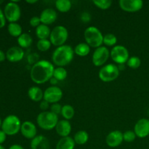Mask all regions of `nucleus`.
<instances>
[{"label":"nucleus","mask_w":149,"mask_h":149,"mask_svg":"<svg viewBox=\"0 0 149 149\" xmlns=\"http://www.w3.org/2000/svg\"><path fill=\"white\" fill-rule=\"evenodd\" d=\"M9 149H24L23 148V146H21L19 144H14V145L11 146Z\"/></svg>","instance_id":"obj_42"},{"label":"nucleus","mask_w":149,"mask_h":149,"mask_svg":"<svg viewBox=\"0 0 149 149\" xmlns=\"http://www.w3.org/2000/svg\"><path fill=\"white\" fill-rule=\"evenodd\" d=\"M39 17L42 24L48 26L53 23L57 20L58 14L57 12L52 8H47L42 12Z\"/></svg>","instance_id":"obj_17"},{"label":"nucleus","mask_w":149,"mask_h":149,"mask_svg":"<svg viewBox=\"0 0 149 149\" xmlns=\"http://www.w3.org/2000/svg\"><path fill=\"white\" fill-rule=\"evenodd\" d=\"M51 33L50 29L48 26L44 24H40L36 29V35L39 39H47Z\"/></svg>","instance_id":"obj_22"},{"label":"nucleus","mask_w":149,"mask_h":149,"mask_svg":"<svg viewBox=\"0 0 149 149\" xmlns=\"http://www.w3.org/2000/svg\"><path fill=\"white\" fill-rule=\"evenodd\" d=\"M33 39L30 34L27 33H23L17 38V43L21 48H28L31 45Z\"/></svg>","instance_id":"obj_23"},{"label":"nucleus","mask_w":149,"mask_h":149,"mask_svg":"<svg viewBox=\"0 0 149 149\" xmlns=\"http://www.w3.org/2000/svg\"><path fill=\"white\" fill-rule=\"evenodd\" d=\"M28 95L29 98L35 102H39L43 99L44 93L42 90L36 86H33L30 87L28 91Z\"/></svg>","instance_id":"obj_20"},{"label":"nucleus","mask_w":149,"mask_h":149,"mask_svg":"<svg viewBox=\"0 0 149 149\" xmlns=\"http://www.w3.org/2000/svg\"><path fill=\"white\" fill-rule=\"evenodd\" d=\"M6 138H7V135L5 132L3 130H0V145H1L5 141Z\"/></svg>","instance_id":"obj_40"},{"label":"nucleus","mask_w":149,"mask_h":149,"mask_svg":"<svg viewBox=\"0 0 149 149\" xmlns=\"http://www.w3.org/2000/svg\"><path fill=\"white\" fill-rule=\"evenodd\" d=\"M110 52L106 47L101 46L95 50L93 55V63L95 66H101L108 61Z\"/></svg>","instance_id":"obj_11"},{"label":"nucleus","mask_w":149,"mask_h":149,"mask_svg":"<svg viewBox=\"0 0 149 149\" xmlns=\"http://www.w3.org/2000/svg\"><path fill=\"white\" fill-rule=\"evenodd\" d=\"M31 149H50V143L46 137L38 135L31 140Z\"/></svg>","instance_id":"obj_18"},{"label":"nucleus","mask_w":149,"mask_h":149,"mask_svg":"<svg viewBox=\"0 0 149 149\" xmlns=\"http://www.w3.org/2000/svg\"><path fill=\"white\" fill-rule=\"evenodd\" d=\"M39 108H40L42 111H46L47 109L49 108V103H47V102L45 101V100H43V101L41 102L40 105H39Z\"/></svg>","instance_id":"obj_39"},{"label":"nucleus","mask_w":149,"mask_h":149,"mask_svg":"<svg viewBox=\"0 0 149 149\" xmlns=\"http://www.w3.org/2000/svg\"><path fill=\"white\" fill-rule=\"evenodd\" d=\"M40 23V17H38V16H33V17H32L30 20V25L32 27L37 28L38 26L41 24Z\"/></svg>","instance_id":"obj_36"},{"label":"nucleus","mask_w":149,"mask_h":149,"mask_svg":"<svg viewBox=\"0 0 149 149\" xmlns=\"http://www.w3.org/2000/svg\"><path fill=\"white\" fill-rule=\"evenodd\" d=\"M24 57V51L20 47H12L6 52V58L10 62H18Z\"/></svg>","instance_id":"obj_16"},{"label":"nucleus","mask_w":149,"mask_h":149,"mask_svg":"<svg viewBox=\"0 0 149 149\" xmlns=\"http://www.w3.org/2000/svg\"><path fill=\"white\" fill-rule=\"evenodd\" d=\"M37 0H33V1H29V0H27L26 2L29 3V4H35V3L37 2Z\"/></svg>","instance_id":"obj_44"},{"label":"nucleus","mask_w":149,"mask_h":149,"mask_svg":"<svg viewBox=\"0 0 149 149\" xmlns=\"http://www.w3.org/2000/svg\"><path fill=\"white\" fill-rule=\"evenodd\" d=\"M95 5L101 10H107L111 6L112 1L111 0H94Z\"/></svg>","instance_id":"obj_33"},{"label":"nucleus","mask_w":149,"mask_h":149,"mask_svg":"<svg viewBox=\"0 0 149 149\" xmlns=\"http://www.w3.org/2000/svg\"><path fill=\"white\" fill-rule=\"evenodd\" d=\"M6 20L10 23H16L21 16V11L18 4L13 1H10L6 4L4 10Z\"/></svg>","instance_id":"obj_9"},{"label":"nucleus","mask_w":149,"mask_h":149,"mask_svg":"<svg viewBox=\"0 0 149 149\" xmlns=\"http://www.w3.org/2000/svg\"><path fill=\"white\" fill-rule=\"evenodd\" d=\"M62 107L63 106H61V105L59 104V103H54V104H52V106H51L50 111L52 112V113H54L55 114L58 115V114H60V113H61Z\"/></svg>","instance_id":"obj_35"},{"label":"nucleus","mask_w":149,"mask_h":149,"mask_svg":"<svg viewBox=\"0 0 149 149\" xmlns=\"http://www.w3.org/2000/svg\"><path fill=\"white\" fill-rule=\"evenodd\" d=\"M2 3H3V0H0V4H2Z\"/></svg>","instance_id":"obj_47"},{"label":"nucleus","mask_w":149,"mask_h":149,"mask_svg":"<svg viewBox=\"0 0 149 149\" xmlns=\"http://www.w3.org/2000/svg\"><path fill=\"white\" fill-rule=\"evenodd\" d=\"M68 37V31L66 28L63 26H58L51 31L49 41L52 45L58 47L64 45Z\"/></svg>","instance_id":"obj_6"},{"label":"nucleus","mask_w":149,"mask_h":149,"mask_svg":"<svg viewBox=\"0 0 149 149\" xmlns=\"http://www.w3.org/2000/svg\"><path fill=\"white\" fill-rule=\"evenodd\" d=\"M67 75H68V73L63 67H58L54 70L53 77L56 79L58 81H63L65 79Z\"/></svg>","instance_id":"obj_29"},{"label":"nucleus","mask_w":149,"mask_h":149,"mask_svg":"<svg viewBox=\"0 0 149 149\" xmlns=\"http://www.w3.org/2000/svg\"><path fill=\"white\" fill-rule=\"evenodd\" d=\"M0 149H5V148H4V146H2L1 145H0Z\"/></svg>","instance_id":"obj_46"},{"label":"nucleus","mask_w":149,"mask_h":149,"mask_svg":"<svg viewBox=\"0 0 149 149\" xmlns=\"http://www.w3.org/2000/svg\"><path fill=\"white\" fill-rule=\"evenodd\" d=\"M123 133L119 130H114L108 134L106 138V144L111 148L119 146L123 142Z\"/></svg>","instance_id":"obj_14"},{"label":"nucleus","mask_w":149,"mask_h":149,"mask_svg":"<svg viewBox=\"0 0 149 149\" xmlns=\"http://www.w3.org/2000/svg\"><path fill=\"white\" fill-rule=\"evenodd\" d=\"M74 147L75 142L74 138L69 136L62 138L56 145V149H74Z\"/></svg>","instance_id":"obj_21"},{"label":"nucleus","mask_w":149,"mask_h":149,"mask_svg":"<svg viewBox=\"0 0 149 149\" xmlns=\"http://www.w3.org/2000/svg\"><path fill=\"white\" fill-rule=\"evenodd\" d=\"M89 135L86 131L80 130L78 131L77 133L74 135V140L75 143L78 145H84L88 141Z\"/></svg>","instance_id":"obj_25"},{"label":"nucleus","mask_w":149,"mask_h":149,"mask_svg":"<svg viewBox=\"0 0 149 149\" xmlns=\"http://www.w3.org/2000/svg\"><path fill=\"white\" fill-rule=\"evenodd\" d=\"M120 8L127 13H136L142 9L143 1L142 0H120L119 1Z\"/></svg>","instance_id":"obj_12"},{"label":"nucleus","mask_w":149,"mask_h":149,"mask_svg":"<svg viewBox=\"0 0 149 149\" xmlns=\"http://www.w3.org/2000/svg\"><path fill=\"white\" fill-rule=\"evenodd\" d=\"M6 59V54L2 50L0 49V62H2Z\"/></svg>","instance_id":"obj_41"},{"label":"nucleus","mask_w":149,"mask_h":149,"mask_svg":"<svg viewBox=\"0 0 149 149\" xmlns=\"http://www.w3.org/2000/svg\"><path fill=\"white\" fill-rule=\"evenodd\" d=\"M22 135L27 139H33L36 136L37 130L34 124L31 121H26L23 122L20 127Z\"/></svg>","instance_id":"obj_15"},{"label":"nucleus","mask_w":149,"mask_h":149,"mask_svg":"<svg viewBox=\"0 0 149 149\" xmlns=\"http://www.w3.org/2000/svg\"><path fill=\"white\" fill-rule=\"evenodd\" d=\"M55 129L58 135L62 138H65V137H68L71 133V125L68 120L63 119V120L58 121Z\"/></svg>","instance_id":"obj_19"},{"label":"nucleus","mask_w":149,"mask_h":149,"mask_svg":"<svg viewBox=\"0 0 149 149\" xmlns=\"http://www.w3.org/2000/svg\"><path fill=\"white\" fill-rule=\"evenodd\" d=\"M110 56L111 59L119 65L125 64L130 58L127 49L122 45H116L113 47L111 50Z\"/></svg>","instance_id":"obj_8"},{"label":"nucleus","mask_w":149,"mask_h":149,"mask_svg":"<svg viewBox=\"0 0 149 149\" xmlns=\"http://www.w3.org/2000/svg\"><path fill=\"white\" fill-rule=\"evenodd\" d=\"M36 122L42 130H51L56 127L58 122V116L51 111H42L37 116Z\"/></svg>","instance_id":"obj_4"},{"label":"nucleus","mask_w":149,"mask_h":149,"mask_svg":"<svg viewBox=\"0 0 149 149\" xmlns=\"http://www.w3.org/2000/svg\"><path fill=\"white\" fill-rule=\"evenodd\" d=\"M49 82H50L51 84H52V85L55 86V84H58V80H57L55 78H54V77H52V78L50 80H49Z\"/></svg>","instance_id":"obj_43"},{"label":"nucleus","mask_w":149,"mask_h":149,"mask_svg":"<svg viewBox=\"0 0 149 149\" xmlns=\"http://www.w3.org/2000/svg\"><path fill=\"white\" fill-rule=\"evenodd\" d=\"M90 47L87 43H80L75 47L74 53L80 57H85L90 53Z\"/></svg>","instance_id":"obj_24"},{"label":"nucleus","mask_w":149,"mask_h":149,"mask_svg":"<svg viewBox=\"0 0 149 149\" xmlns=\"http://www.w3.org/2000/svg\"><path fill=\"white\" fill-rule=\"evenodd\" d=\"M51 42L48 39H40L37 42L36 47L41 52H46L51 47Z\"/></svg>","instance_id":"obj_31"},{"label":"nucleus","mask_w":149,"mask_h":149,"mask_svg":"<svg viewBox=\"0 0 149 149\" xmlns=\"http://www.w3.org/2000/svg\"><path fill=\"white\" fill-rule=\"evenodd\" d=\"M86 43L93 48H98L103 44V36L100 31L95 26H90L84 33Z\"/></svg>","instance_id":"obj_3"},{"label":"nucleus","mask_w":149,"mask_h":149,"mask_svg":"<svg viewBox=\"0 0 149 149\" xmlns=\"http://www.w3.org/2000/svg\"><path fill=\"white\" fill-rule=\"evenodd\" d=\"M6 23V17L4 15V12L0 9V29L4 27Z\"/></svg>","instance_id":"obj_38"},{"label":"nucleus","mask_w":149,"mask_h":149,"mask_svg":"<svg viewBox=\"0 0 149 149\" xmlns=\"http://www.w3.org/2000/svg\"><path fill=\"white\" fill-rule=\"evenodd\" d=\"M136 138V135H135V132L131 130L126 131L125 133H123V139L125 142L131 143L133 142Z\"/></svg>","instance_id":"obj_34"},{"label":"nucleus","mask_w":149,"mask_h":149,"mask_svg":"<svg viewBox=\"0 0 149 149\" xmlns=\"http://www.w3.org/2000/svg\"><path fill=\"white\" fill-rule=\"evenodd\" d=\"M75 114V111L74 109L71 106V105H64L62 107V111H61V115L65 118V120H70L74 117Z\"/></svg>","instance_id":"obj_28"},{"label":"nucleus","mask_w":149,"mask_h":149,"mask_svg":"<svg viewBox=\"0 0 149 149\" xmlns=\"http://www.w3.org/2000/svg\"><path fill=\"white\" fill-rule=\"evenodd\" d=\"M55 68L52 63L42 60L35 63L31 69V79L37 84H42L49 81L53 77Z\"/></svg>","instance_id":"obj_1"},{"label":"nucleus","mask_w":149,"mask_h":149,"mask_svg":"<svg viewBox=\"0 0 149 149\" xmlns=\"http://www.w3.org/2000/svg\"><path fill=\"white\" fill-rule=\"evenodd\" d=\"M127 64L130 68H132V69H136L141 66V61L138 57L132 56L129 58V60L127 62Z\"/></svg>","instance_id":"obj_32"},{"label":"nucleus","mask_w":149,"mask_h":149,"mask_svg":"<svg viewBox=\"0 0 149 149\" xmlns=\"http://www.w3.org/2000/svg\"><path fill=\"white\" fill-rule=\"evenodd\" d=\"M55 7L61 13H67L71 8V2L69 0H57Z\"/></svg>","instance_id":"obj_26"},{"label":"nucleus","mask_w":149,"mask_h":149,"mask_svg":"<svg viewBox=\"0 0 149 149\" xmlns=\"http://www.w3.org/2000/svg\"><path fill=\"white\" fill-rule=\"evenodd\" d=\"M63 97V91L57 86H52L45 90L44 92V100L49 103H57Z\"/></svg>","instance_id":"obj_10"},{"label":"nucleus","mask_w":149,"mask_h":149,"mask_svg":"<svg viewBox=\"0 0 149 149\" xmlns=\"http://www.w3.org/2000/svg\"><path fill=\"white\" fill-rule=\"evenodd\" d=\"M117 42V38L113 33H107L103 36V44L106 46L113 47Z\"/></svg>","instance_id":"obj_30"},{"label":"nucleus","mask_w":149,"mask_h":149,"mask_svg":"<svg viewBox=\"0 0 149 149\" xmlns=\"http://www.w3.org/2000/svg\"><path fill=\"white\" fill-rule=\"evenodd\" d=\"M8 32L12 36L18 38L22 34V27L17 23H10L8 25Z\"/></svg>","instance_id":"obj_27"},{"label":"nucleus","mask_w":149,"mask_h":149,"mask_svg":"<svg viewBox=\"0 0 149 149\" xmlns=\"http://www.w3.org/2000/svg\"><path fill=\"white\" fill-rule=\"evenodd\" d=\"M81 20L83 23H88L91 20V15L87 12H84L81 15Z\"/></svg>","instance_id":"obj_37"},{"label":"nucleus","mask_w":149,"mask_h":149,"mask_svg":"<svg viewBox=\"0 0 149 149\" xmlns=\"http://www.w3.org/2000/svg\"><path fill=\"white\" fill-rule=\"evenodd\" d=\"M74 55V49L69 45L58 47L54 50L52 55V61L58 67L68 65L72 61Z\"/></svg>","instance_id":"obj_2"},{"label":"nucleus","mask_w":149,"mask_h":149,"mask_svg":"<svg viewBox=\"0 0 149 149\" xmlns=\"http://www.w3.org/2000/svg\"><path fill=\"white\" fill-rule=\"evenodd\" d=\"M1 124H2V122H1V119L0 118V127H1Z\"/></svg>","instance_id":"obj_45"},{"label":"nucleus","mask_w":149,"mask_h":149,"mask_svg":"<svg viewBox=\"0 0 149 149\" xmlns=\"http://www.w3.org/2000/svg\"><path fill=\"white\" fill-rule=\"evenodd\" d=\"M119 75V69L118 65L111 63L104 65L98 73L99 78L104 82L113 81V80L117 79Z\"/></svg>","instance_id":"obj_7"},{"label":"nucleus","mask_w":149,"mask_h":149,"mask_svg":"<svg viewBox=\"0 0 149 149\" xmlns=\"http://www.w3.org/2000/svg\"><path fill=\"white\" fill-rule=\"evenodd\" d=\"M21 122L20 119L15 115H9L3 120L1 124V130L7 135H15L20 130Z\"/></svg>","instance_id":"obj_5"},{"label":"nucleus","mask_w":149,"mask_h":149,"mask_svg":"<svg viewBox=\"0 0 149 149\" xmlns=\"http://www.w3.org/2000/svg\"><path fill=\"white\" fill-rule=\"evenodd\" d=\"M134 132L140 138H144L149 135V119L144 118L139 119L135 124Z\"/></svg>","instance_id":"obj_13"}]
</instances>
